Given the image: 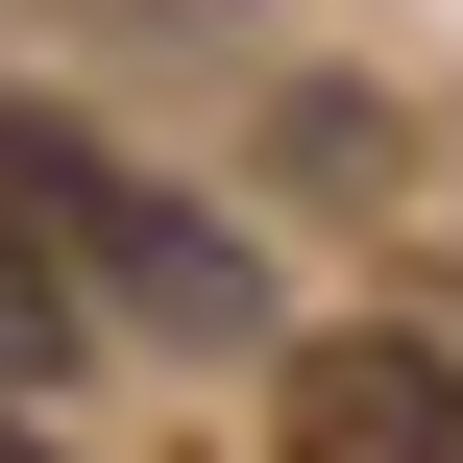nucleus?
Instances as JSON below:
<instances>
[{"label": "nucleus", "mask_w": 463, "mask_h": 463, "mask_svg": "<svg viewBox=\"0 0 463 463\" xmlns=\"http://www.w3.org/2000/svg\"><path fill=\"white\" fill-rule=\"evenodd\" d=\"M293 463H463V366H439V342H391V317L293 342Z\"/></svg>", "instance_id": "f03ea898"}, {"label": "nucleus", "mask_w": 463, "mask_h": 463, "mask_svg": "<svg viewBox=\"0 0 463 463\" xmlns=\"http://www.w3.org/2000/svg\"><path fill=\"white\" fill-rule=\"evenodd\" d=\"M0 220L98 293V317H146V342H269V269H244V220H195V195H146L98 122H49V98H0Z\"/></svg>", "instance_id": "f257e3e1"}, {"label": "nucleus", "mask_w": 463, "mask_h": 463, "mask_svg": "<svg viewBox=\"0 0 463 463\" xmlns=\"http://www.w3.org/2000/svg\"><path fill=\"white\" fill-rule=\"evenodd\" d=\"M0 463H49V439H24V415H0Z\"/></svg>", "instance_id": "20e7f679"}, {"label": "nucleus", "mask_w": 463, "mask_h": 463, "mask_svg": "<svg viewBox=\"0 0 463 463\" xmlns=\"http://www.w3.org/2000/svg\"><path fill=\"white\" fill-rule=\"evenodd\" d=\"M49 366H73V269H49V244H24V220H0V415H24V391H49Z\"/></svg>", "instance_id": "7ed1b4c3"}]
</instances>
